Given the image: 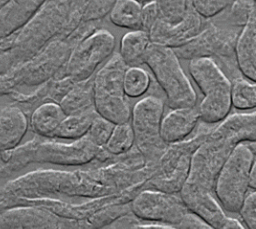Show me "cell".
<instances>
[{"label":"cell","instance_id":"1","mask_svg":"<svg viewBox=\"0 0 256 229\" xmlns=\"http://www.w3.org/2000/svg\"><path fill=\"white\" fill-rule=\"evenodd\" d=\"M240 32L241 29L209 21L200 34L174 51L179 59H213L226 76L233 80L242 76L236 60V45Z\"/></svg>","mask_w":256,"mask_h":229},{"label":"cell","instance_id":"2","mask_svg":"<svg viewBox=\"0 0 256 229\" xmlns=\"http://www.w3.org/2000/svg\"><path fill=\"white\" fill-rule=\"evenodd\" d=\"M188 69L204 96L198 107L200 120L207 125L221 123L229 116L232 107L231 80L210 58L192 59Z\"/></svg>","mask_w":256,"mask_h":229},{"label":"cell","instance_id":"3","mask_svg":"<svg viewBox=\"0 0 256 229\" xmlns=\"http://www.w3.org/2000/svg\"><path fill=\"white\" fill-rule=\"evenodd\" d=\"M144 64L152 71L171 109L196 106V92L183 71L174 49L151 43L145 53Z\"/></svg>","mask_w":256,"mask_h":229},{"label":"cell","instance_id":"4","mask_svg":"<svg viewBox=\"0 0 256 229\" xmlns=\"http://www.w3.org/2000/svg\"><path fill=\"white\" fill-rule=\"evenodd\" d=\"M127 69L120 54H114L93 80L94 108L99 116L114 124L127 123L131 119L132 111L124 91Z\"/></svg>","mask_w":256,"mask_h":229},{"label":"cell","instance_id":"5","mask_svg":"<svg viewBox=\"0 0 256 229\" xmlns=\"http://www.w3.org/2000/svg\"><path fill=\"white\" fill-rule=\"evenodd\" d=\"M210 130L211 128L203 127L193 137L168 145L155 165L150 187L153 190L179 194L189 178L193 156Z\"/></svg>","mask_w":256,"mask_h":229},{"label":"cell","instance_id":"6","mask_svg":"<svg viewBox=\"0 0 256 229\" xmlns=\"http://www.w3.org/2000/svg\"><path fill=\"white\" fill-rule=\"evenodd\" d=\"M255 157L245 143L237 145L223 167L214 186V194L223 209L238 213L250 188L251 173Z\"/></svg>","mask_w":256,"mask_h":229},{"label":"cell","instance_id":"7","mask_svg":"<svg viewBox=\"0 0 256 229\" xmlns=\"http://www.w3.org/2000/svg\"><path fill=\"white\" fill-rule=\"evenodd\" d=\"M164 102L156 96H147L137 102L131 113L135 143L144 157L156 165L168 145L161 138Z\"/></svg>","mask_w":256,"mask_h":229},{"label":"cell","instance_id":"8","mask_svg":"<svg viewBox=\"0 0 256 229\" xmlns=\"http://www.w3.org/2000/svg\"><path fill=\"white\" fill-rule=\"evenodd\" d=\"M131 208L133 214L141 220L174 227L189 213L179 194L153 189L139 193Z\"/></svg>","mask_w":256,"mask_h":229},{"label":"cell","instance_id":"9","mask_svg":"<svg viewBox=\"0 0 256 229\" xmlns=\"http://www.w3.org/2000/svg\"><path fill=\"white\" fill-rule=\"evenodd\" d=\"M115 47L114 37L101 30L80 43L67 65L68 75L76 82L87 80L100 63L107 59Z\"/></svg>","mask_w":256,"mask_h":229},{"label":"cell","instance_id":"10","mask_svg":"<svg viewBox=\"0 0 256 229\" xmlns=\"http://www.w3.org/2000/svg\"><path fill=\"white\" fill-rule=\"evenodd\" d=\"M231 153L223 145L207 136L193 156L187 182L213 192L217 176Z\"/></svg>","mask_w":256,"mask_h":229},{"label":"cell","instance_id":"11","mask_svg":"<svg viewBox=\"0 0 256 229\" xmlns=\"http://www.w3.org/2000/svg\"><path fill=\"white\" fill-rule=\"evenodd\" d=\"M205 27L203 18L194 10L188 0L187 11L184 18L176 23L170 24L160 18L149 33L151 43L176 49L193 40Z\"/></svg>","mask_w":256,"mask_h":229},{"label":"cell","instance_id":"12","mask_svg":"<svg viewBox=\"0 0 256 229\" xmlns=\"http://www.w3.org/2000/svg\"><path fill=\"white\" fill-rule=\"evenodd\" d=\"M99 151L86 136L70 144L46 142L35 149V159L61 165H81L91 161Z\"/></svg>","mask_w":256,"mask_h":229},{"label":"cell","instance_id":"13","mask_svg":"<svg viewBox=\"0 0 256 229\" xmlns=\"http://www.w3.org/2000/svg\"><path fill=\"white\" fill-rule=\"evenodd\" d=\"M188 211L215 229H220L227 216L212 191L186 182L179 193Z\"/></svg>","mask_w":256,"mask_h":229},{"label":"cell","instance_id":"14","mask_svg":"<svg viewBox=\"0 0 256 229\" xmlns=\"http://www.w3.org/2000/svg\"><path fill=\"white\" fill-rule=\"evenodd\" d=\"M209 136L232 151L241 143L256 142V111L228 116L217 127L210 130Z\"/></svg>","mask_w":256,"mask_h":229},{"label":"cell","instance_id":"15","mask_svg":"<svg viewBox=\"0 0 256 229\" xmlns=\"http://www.w3.org/2000/svg\"><path fill=\"white\" fill-rule=\"evenodd\" d=\"M200 120L198 108L187 107L172 109L162 119L161 138L167 144L182 142L190 136Z\"/></svg>","mask_w":256,"mask_h":229},{"label":"cell","instance_id":"16","mask_svg":"<svg viewBox=\"0 0 256 229\" xmlns=\"http://www.w3.org/2000/svg\"><path fill=\"white\" fill-rule=\"evenodd\" d=\"M236 60L241 75L256 84V8L240 32L236 45Z\"/></svg>","mask_w":256,"mask_h":229},{"label":"cell","instance_id":"17","mask_svg":"<svg viewBox=\"0 0 256 229\" xmlns=\"http://www.w3.org/2000/svg\"><path fill=\"white\" fill-rule=\"evenodd\" d=\"M28 129L24 112L17 107H7L0 111V151L16 148Z\"/></svg>","mask_w":256,"mask_h":229},{"label":"cell","instance_id":"18","mask_svg":"<svg viewBox=\"0 0 256 229\" xmlns=\"http://www.w3.org/2000/svg\"><path fill=\"white\" fill-rule=\"evenodd\" d=\"M67 117L60 104L48 102L40 105L31 116L33 131L43 137H54L63 120Z\"/></svg>","mask_w":256,"mask_h":229},{"label":"cell","instance_id":"19","mask_svg":"<svg viewBox=\"0 0 256 229\" xmlns=\"http://www.w3.org/2000/svg\"><path fill=\"white\" fill-rule=\"evenodd\" d=\"M150 44L151 39L146 31H130L121 39L119 54L128 67H138L144 64V56Z\"/></svg>","mask_w":256,"mask_h":229},{"label":"cell","instance_id":"20","mask_svg":"<svg viewBox=\"0 0 256 229\" xmlns=\"http://www.w3.org/2000/svg\"><path fill=\"white\" fill-rule=\"evenodd\" d=\"M142 7L136 0H117L110 11V20L120 28L142 30Z\"/></svg>","mask_w":256,"mask_h":229},{"label":"cell","instance_id":"21","mask_svg":"<svg viewBox=\"0 0 256 229\" xmlns=\"http://www.w3.org/2000/svg\"><path fill=\"white\" fill-rule=\"evenodd\" d=\"M98 116L95 108L88 111L68 115L56 130L54 137L68 140H78L86 136L94 119Z\"/></svg>","mask_w":256,"mask_h":229},{"label":"cell","instance_id":"22","mask_svg":"<svg viewBox=\"0 0 256 229\" xmlns=\"http://www.w3.org/2000/svg\"><path fill=\"white\" fill-rule=\"evenodd\" d=\"M60 106L67 116L93 109V82L91 86H78L74 88L63 98Z\"/></svg>","mask_w":256,"mask_h":229},{"label":"cell","instance_id":"23","mask_svg":"<svg viewBox=\"0 0 256 229\" xmlns=\"http://www.w3.org/2000/svg\"><path fill=\"white\" fill-rule=\"evenodd\" d=\"M231 83L232 106L241 111L256 108V84L243 76L233 79Z\"/></svg>","mask_w":256,"mask_h":229},{"label":"cell","instance_id":"24","mask_svg":"<svg viewBox=\"0 0 256 229\" xmlns=\"http://www.w3.org/2000/svg\"><path fill=\"white\" fill-rule=\"evenodd\" d=\"M134 143L135 135L132 125L127 122L115 125L114 130L105 147L111 154L119 155L129 151Z\"/></svg>","mask_w":256,"mask_h":229},{"label":"cell","instance_id":"25","mask_svg":"<svg viewBox=\"0 0 256 229\" xmlns=\"http://www.w3.org/2000/svg\"><path fill=\"white\" fill-rule=\"evenodd\" d=\"M151 79L149 74L140 67H128L124 76V91L126 96L138 98L149 89Z\"/></svg>","mask_w":256,"mask_h":229},{"label":"cell","instance_id":"26","mask_svg":"<svg viewBox=\"0 0 256 229\" xmlns=\"http://www.w3.org/2000/svg\"><path fill=\"white\" fill-rule=\"evenodd\" d=\"M255 8L256 4L253 0L232 1L230 6L227 8V13L224 15V23L220 24L242 30L248 23Z\"/></svg>","mask_w":256,"mask_h":229},{"label":"cell","instance_id":"27","mask_svg":"<svg viewBox=\"0 0 256 229\" xmlns=\"http://www.w3.org/2000/svg\"><path fill=\"white\" fill-rule=\"evenodd\" d=\"M161 18L170 24L180 22L187 11L188 0H155Z\"/></svg>","mask_w":256,"mask_h":229},{"label":"cell","instance_id":"28","mask_svg":"<svg viewBox=\"0 0 256 229\" xmlns=\"http://www.w3.org/2000/svg\"><path fill=\"white\" fill-rule=\"evenodd\" d=\"M115 125L116 124L111 121L98 115L94 119L86 137L97 147H103L108 142Z\"/></svg>","mask_w":256,"mask_h":229},{"label":"cell","instance_id":"29","mask_svg":"<svg viewBox=\"0 0 256 229\" xmlns=\"http://www.w3.org/2000/svg\"><path fill=\"white\" fill-rule=\"evenodd\" d=\"M190 2L203 19H213L221 15L232 3L231 0H190Z\"/></svg>","mask_w":256,"mask_h":229},{"label":"cell","instance_id":"30","mask_svg":"<svg viewBox=\"0 0 256 229\" xmlns=\"http://www.w3.org/2000/svg\"><path fill=\"white\" fill-rule=\"evenodd\" d=\"M239 215L247 229H256V190L247 194Z\"/></svg>","mask_w":256,"mask_h":229},{"label":"cell","instance_id":"31","mask_svg":"<svg viewBox=\"0 0 256 229\" xmlns=\"http://www.w3.org/2000/svg\"><path fill=\"white\" fill-rule=\"evenodd\" d=\"M160 18V12L155 0L146 3L142 7V30L149 34Z\"/></svg>","mask_w":256,"mask_h":229},{"label":"cell","instance_id":"32","mask_svg":"<svg viewBox=\"0 0 256 229\" xmlns=\"http://www.w3.org/2000/svg\"><path fill=\"white\" fill-rule=\"evenodd\" d=\"M179 229H215L192 213H188L182 222L177 226Z\"/></svg>","mask_w":256,"mask_h":229},{"label":"cell","instance_id":"33","mask_svg":"<svg viewBox=\"0 0 256 229\" xmlns=\"http://www.w3.org/2000/svg\"><path fill=\"white\" fill-rule=\"evenodd\" d=\"M220 229H247V228L239 220L235 218L227 217V219L225 220L224 224L221 226Z\"/></svg>","mask_w":256,"mask_h":229},{"label":"cell","instance_id":"34","mask_svg":"<svg viewBox=\"0 0 256 229\" xmlns=\"http://www.w3.org/2000/svg\"><path fill=\"white\" fill-rule=\"evenodd\" d=\"M133 229H179L174 226L164 225V224H148V225H138Z\"/></svg>","mask_w":256,"mask_h":229},{"label":"cell","instance_id":"35","mask_svg":"<svg viewBox=\"0 0 256 229\" xmlns=\"http://www.w3.org/2000/svg\"><path fill=\"white\" fill-rule=\"evenodd\" d=\"M136 1H138V2L141 3V4H142V3H145V4H146V3H148V2H150V1H152V0H136Z\"/></svg>","mask_w":256,"mask_h":229},{"label":"cell","instance_id":"36","mask_svg":"<svg viewBox=\"0 0 256 229\" xmlns=\"http://www.w3.org/2000/svg\"><path fill=\"white\" fill-rule=\"evenodd\" d=\"M231 1H242V0H231Z\"/></svg>","mask_w":256,"mask_h":229},{"label":"cell","instance_id":"37","mask_svg":"<svg viewBox=\"0 0 256 229\" xmlns=\"http://www.w3.org/2000/svg\"><path fill=\"white\" fill-rule=\"evenodd\" d=\"M253 1H254V2H255V4H256V0H253Z\"/></svg>","mask_w":256,"mask_h":229}]
</instances>
